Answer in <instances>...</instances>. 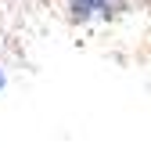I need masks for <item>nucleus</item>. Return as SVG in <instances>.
I'll return each instance as SVG.
<instances>
[]
</instances>
